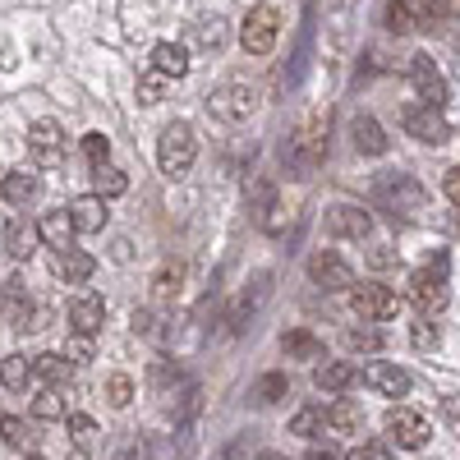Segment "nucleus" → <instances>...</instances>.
I'll use <instances>...</instances> for the list:
<instances>
[{"mask_svg":"<svg viewBox=\"0 0 460 460\" xmlns=\"http://www.w3.org/2000/svg\"><path fill=\"white\" fill-rule=\"evenodd\" d=\"M194 157H199V138H194V125H184V120H171L166 129H162V138H157V166H162V175H184L189 166H194Z\"/></svg>","mask_w":460,"mask_h":460,"instance_id":"f257e3e1","label":"nucleus"},{"mask_svg":"<svg viewBox=\"0 0 460 460\" xmlns=\"http://www.w3.org/2000/svg\"><path fill=\"white\" fill-rule=\"evenodd\" d=\"M410 299H414V309L433 318L447 309V299H451V281H447V262L438 258L433 267H419V272L410 277Z\"/></svg>","mask_w":460,"mask_h":460,"instance_id":"f03ea898","label":"nucleus"},{"mask_svg":"<svg viewBox=\"0 0 460 460\" xmlns=\"http://www.w3.org/2000/svg\"><path fill=\"white\" fill-rule=\"evenodd\" d=\"M323 157H327V138L318 134V129H295L290 138H286V147H281V162H286V171L290 175H314L318 166H323Z\"/></svg>","mask_w":460,"mask_h":460,"instance_id":"7ed1b4c3","label":"nucleus"},{"mask_svg":"<svg viewBox=\"0 0 460 460\" xmlns=\"http://www.w3.org/2000/svg\"><path fill=\"white\" fill-rule=\"evenodd\" d=\"M277 37H281V14L272 10V5H253L249 14H244V23H240V47L249 51V56H267L277 47Z\"/></svg>","mask_w":460,"mask_h":460,"instance_id":"20e7f679","label":"nucleus"},{"mask_svg":"<svg viewBox=\"0 0 460 460\" xmlns=\"http://www.w3.org/2000/svg\"><path fill=\"white\" fill-rule=\"evenodd\" d=\"M377 199L392 208V217L424 212V189H419L410 175H382V180H377Z\"/></svg>","mask_w":460,"mask_h":460,"instance_id":"39448f33","label":"nucleus"},{"mask_svg":"<svg viewBox=\"0 0 460 460\" xmlns=\"http://www.w3.org/2000/svg\"><path fill=\"white\" fill-rule=\"evenodd\" d=\"M253 106H258V93L249 84H221L208 97V111L217 115V120H249Z\"/></svg>","mask_w":460,"mask_h":460,"instance_id":"423d86ee","label":"nucleus"},{"mask_svg":"<svg viewBox=\"0 0 460 460\" xmlns=\"http://www.w3.org/2000/svg\"><path fill=\"white\" fill-rule=\"evenodd\" d=\"M309 277L323 290H355V267L345 262L341 253H332V249H323V253L309 258Z\"/></svg>","mask_w":460,"mask_h":460,"instance_id":"0eeeda50","label":"nucleus"},{"mask_svg":"<svg viewBox=\"0 0 460 460\" xmlns=\"http://www.w3.org/2000/svg\"><path fill=\"white\" fill-rule=\"evenodd\" d=\"M387 433H392L396 447L419 451V447L429 442V419L414 414V410H405V405H396V410H387Z\"/></svg>","mask_w":460,"mask_h":460,"instance_id":"6e6552de","label":"nucleus"},{"mask_svg":"<svg viewBox=\"0 0 460 460\" xmlns=\"http://www.w3.org/2000/svg\"><path fill=\"white\" fill-rule=\"evenodd\" d=\"M405 129H410L419 143H429V147H438V143L451 138V125H447V115H442L438 106H410V111H405Z\"/></svg>","mask_w":460,"mask_h":460,"instance_id":"1a4fd4ad","label":"nucleus"},{"mask_svg":"<svg viewBox=\"0 0 460 460\" xmlns=\"http://www.w3.org/2000/svg\"><path fill=\"white\" fill-rule=\"evenodd\" d=\"M350 304H355V314L368 318V323L396 318V309H401V299H396L387 286H355V290H350Z\"/></svg>","mask_w":460,"mask_h":460,"instance_id":"9d476101","label":"nucleus"},{"mask_svg":"<svg viewBox=\"0 0 460 460\" xmlns=\"http://www.w3.org/2000/svg\"><path fill=\"white\" fill-rule=\"evenodd\" d=\"M410 84H414L419 102L442 111V102H447V79L438 74V65H433L429 56H414V60H410Z\"/></svg>","mask_w":460,"mask_h":460,"instance_id":"9b49d317","label":"nucleus"},{"mask_svg":"<svg viewBox=\"0 0 460 460\" xmlns=\"http://www.w3.org/2000/svg\"><path fill=\"white\" fill-rule=\"evenodd\" d=\"M97 272V258L84 249H56L51 253V277H60L65 286H84Z\"/></svg>","mask_w":460,"mask_h":460,"instance_id":"f8f14e48","label":"nucleus"},{"mask_svg":"<svg viewBox=\"0 0 460 460\" xmlns=\"http://www.w3.org/2000/svg\"><path fill=\"white\" fill-rule=\"evenodd\" d=\"M327 230L341 235V240H364L373 230V217L355 203H336V208H327Z\"/></svg>","mask_w":460,"mask_h":460,"instance_id":"ddd939ff","label":"nucleus"},{"mask_svg":"<svg viewBox=\"0 0 460 460\" xmlns=\"http://www.w3.org/2000/svg\"><path fill=\"white\" fill-rule=\"evenodd\" d=\"M102 323H106V304H102L97 295H79V299L69 304V327H74V336H97Z\"/></svg>","mask_w":460,"mask_h":460,"instance_id":"4468645a","label":"nucleus"},{"mask_svg":"<svg viewBox=\"0 0 460 460\" xmlns=\"http://www.w3.org/2000/svg\"><path fill=\"white\" fill-rule=\"evenodd\" d=\"M37 240H42V226L28 221V217H14V221L5 226V253H10L14 262L32 258V253H37Z\"/></svg>","mask_w":460,"mask_h":460,"instance_id":"2eb2a0df","label":"nucleus"},{"mask_svg":"<svg viewBox=\"0 0 460 460\" xmlns=\"http://www.w3.org/2000/svg\"><path fill=\"white\" fill-rule=\"evenodd\" d=\"M364 382H368L373 392H382V396H405L410 392V373L396 368V364H382V359H373L364 368Z\"/></svg>","mask_w":460,"mask_h":460,"instance_id":"dca6fc26","label":"nucleus"},{"mask_svg":"<svg viewBox=\"0 0 460 460\" xmlns=\"http://www.w3.org/2000/svg\"><path fill=\"white\" fill-rule=\"evenodd\" d=\"M60 143H65V134H60V125L56 120H37L32 129H28V147H32V157L37 162H56L60 157Z\"/></svg>","mask_w":460,"mask_h":460,"instance_id":"f3484780","label":"nucleus"},{"mask_svg":"<svg viewBox=\"0 0 460 460\" xmlns=\"http://www.w3.org/2000/svg\"><path fill=\"white\" fill-rule=\"evenodd\" d=\"M134 332L147 336V341H157V345H171L175 341V318L166 309H138L134 314Z\"/></svg>","mask_w":460,"mask_h":460,"instance_id":"a211bd4d","label":"nucleus"},{"mask_svg":"<svg viewBox=\"0 0 460 460\" xmlns=\"http://www.w3.org/2000/svg\"><path fill=\"white\" fill-rule=\"evenodd\" d=\"M350 138H355V152H364V157H382V152H387V134H382V125L373 115H355Z\"/></svg>","mask_w":460,"mask_h":460,"instance_id":"6ab92c4d","label":"nucleus"},{"mask_svg":"<svg viewBox=\"0 0 460 460\" xmlns=\"http://www.w3.org/2000/svg\"><path fill=\"white\" fill-rule=\"evenodd\" d=\"M69 217H74V230H84V235H97L106 226V199L88 194V199H74L69 203Z\"/></svg>","mask_w":460,"mask_h":460,"instance_id":"aec40b11","label":"nucleus"},{"mask_svg":"<svg viewBox=\"0 0 460 460\" xmlns=\"http://www.w3.org/2000/svg\"><path fill=\"white\" fill-rule=\"evenodd\" d=\"M355 382V364L350 359H323L314 368V387L318 392H345Z\"/></svg>","mask_w":460,"mask_h":460,"instance_id":"412c9836","label":"nucleus"},{"mask_svg":"<svg viewBox=\"0 0 460 460\" xmlns=\"http://www.w3.org/2000/svg\"><path fill=\"white\" fill-rule=\"evenodd\" d=\"M5 314H10V323H14V327H37V323H32V299H28V286H23L19 277H10V281H5Z\"/></svg>","mask_w":460,"mask_h":460,"instance_id":"4be33fe9","label":"nucleus"},{"mask_svg":"<svg viewBox=\"0 0 460 460\" xmlns=\"http://www.w3.org/2000/svg\"><path fill=\"white\" fill-rule=\"evenodd\" d=\"M42 240H51L56 249H74V235H79V230H74V217L65 212V208H56V212H47L42 221Z\"/></svg>","mask_w":460,"mask_h":460,"instance_id":"5701e85b","label":"nucleus"},{"mask_svg":"<svg viewBox=\"0 0 460 460\" xmlns=\"http://www.w3.org/2000/svg\"><path fill=\"white\" fill-rule=\"evenodd\" d=\"M152 69H162L166 79H180V74L189 69V47H180V42H157V47H152Z\"/></svg>","mask_w":460,"mask_h":460,"instance_id":"b1692460","label":"nucleus"},{"mask_svg":"<svg viewBox=\"0 0 460 460\" xmlns=\"http://www.w3.org/2000/svg\"><path fill=\"white\" fill-rule=\"evenodd\" d=\"M281 350L290 355V359H327V350H323V341L314 336V332H286L281 336Z\"/></svg>","mask_w":460,"mask_h":460,"instance_id":"393cba45","label":"nucleus"},{"mask_svg":"<svg viewBox=\"0 0 460 460\" xmlns=\"http://www.w3.org/2000/svg\"><path fill=\"white\" fill-rule=\"evenodd\" d=\"M37 189H42V180H37L32 171H10L5 184H0V194H5V203H32Z\"/></svg>","mask_w":460,"mask_h":460,"instance_id":"a878e982","label":"nucleus"},{"mask_svg":"<svg viewBox=\"0 0 460 460\" xmlns=\"http://www.w3.org/2000/svg\"><path fill=\"white\" fill-rule=\"evenodd\" d=\"M286 392H290V377H286V373H262V377L253 382V387H249L253 405H277Z\"/></svg>","mask_w":460,"mask_h":460,"instance_id":"bb28decb","label":"nucleus"},{"mask_svg":"<svg viewBox=\"0 0 460 460\" xmlns=\"http://www.w3.org/2000/svg\"><path fill=\"white\" fill-rule=\"evenodd\" d=\"M69 373H74V364H69L65 355H37V359H32V377H42L47 387H60V382H69Z\"/></svg>","mask_w":460,"mask_h":460,"instance_id":"cd10ccee","label":"nucleus"},{"mask_svg":"<svg viewBox=\"0 0 460 460\" xmlns=\"http://www.w3.org/2000/svg\"><path fill=\"white\" fill-rule=\"evenodd\" d=\"M0 442H5V447H14V451H32L37 433L28 429V419H19V414H5V419H0Z\"/></svg>","mask_w":460,"mask_h":460,"instance_id":"c85d7f7f","label":"nucleus"},{"mask_svg":"<svg viewBox=\"0 0 460 460\" xmlns=\"http://www.w3.org/2000/svg\"><path fill=\"white\" fill-rule=\"evenodd\" d=\"M345 350H355V355H373V350H382V332L368 327V323L345 327Z\"/></svg>","mask_w":460,"mask_h":460,"instance_id":"c756f323","label":"nucleus"},{"mask_svg":"<svg viewBox=\"0 0 460 460\" xmlns=\"http://www.w3.org/2000/svg\"><path fill=\"white\" fill-rule=\"evenodd\" d=\"M93 180H97V199H120L125 189H129V175H125V171H115L111 162H106V166H97V171H93Z\"/></svg>","mask_w":460,"mask_h":460,"instance_id":"7c9ffc66","label":"nucleus"},{"mask_svg":"<svg viewBox=\"0 0 460 460\" xmlns=\"http://www.w3.org/2000/svg\"><path fill=\"white\" fill-rule=\"evenodd\" d=\"M180 281H184V262H162L157 267V277H152V295H157V299H171L175 290H180Z\"/></svg>","mask_w":460,"mask_h":460,"instance_id":"2f4dec72","label":"nucleus"},{"mask_svg":"<svg viewBox=\"0 0 460 460\" xmlns=\"http://www.w3.org/2000/svg\"><path fill=\"white\" fill-rule=\"evenodd\" d=\"M359 405L355 401H336L332 410H327V429H336V433H355L359 429Z\"/></svg>","mask_w":460,"mask_h":460,"instance_id":"473e14b6","label":"nucleus"},{"mask_svg":"<svg viewBox=\"0 0 460 460\" xmlns=\"http://www.w3.org/2000/svg\"><path fill=\"white\" fill-rule=\"evenodd\" d=\"M28 373H32V364L23 355H5V359H0V382H5L10 392L28 387Z\"/></svg>","mask_w":460,"mask_h":460,"instance_id":"72a5a7b5","label":"nucleus"},{"mask_svg":"<svg viewBox=\"0 0 460 460\" xmlns=\"http://www.w3.org/2000/svg\"><path fill=\"white\" fill-rule=\"evenodd\" d=\"M162 97H166V74H162V69L138 74V102H143V106H157Z\"/></svg>","mask_w":460,"mask_h":460,"instance_id":"f704fd0d","label":"nucleus"},{"mask_svg":"<svg viewBox=\"0 0 460 460\" xmlns=\"http://www.w3.org/2000/svg\"><path fill=\"white\" fill-rule=\"evenodd\" d=\"M323 424H327V410L309 405V410H299V414L290 419V433H299V438H318V433H323Z\"/></svg>","mask_w":460,"mask_h":460,"instance_id":"c9c22d12","label":"nucleus"},{"mask_svg":"<svg viewBox=\"0 0 460 460\" xmlns=\"http://www.w3.org/2000/svg\"><path fill=\"white\" fill-rule=\"evenodd\" d=\"M106 401H111L115 410H125V405L134 401V377H129V373H111V377H106Z\"/></svg>","mask_w":460,"mask_h":460,"instance_id":"e433bc0d","label":"nucleus"},{"mask_svg":"<svg viewBox=\"0 0 460 460\" xmlns=\"http://www.w3.org/2000/svg\"><path fill=\"white\" fill-rule=\"evenodd\" d=\"M387 23H392V32H414L419 28L410 0H392V5H387Z\"/></svg>","mask_w":460,"mask_h":460,"instance_id":"4c0bfd02","label":"nucleus"},{"mask_svg":"<svg viewBox=\"0 0 460 460\" xmlns=\"http://www.w3.org/2000/svg\"><path fill=\"white\" fill-rule=\"evenodd\" d=\"M32 414H37V419H60V414H65V396H60L56 387H47L42 396L32 401Z\"/></svg>","mask_w":460,"mask_h":460,"instance_id":"58836bf2","label":"nucleus"},{"mask_svg":"<svg viewBox=\"0 0 460 460\" xmlns=\"http://www.w3.org/2000/svg\"><path fill=\"white\" fill-rule=\"evenodd\" d=\"M84 157H88V166H93V171H97V166H106L111 143H106L102 134H88V138H84Z\"/></svg>","mask_w":460,"mask_h":460,"instance_id":"ea45409f","label":"nucleus"},{"mask_svg":"<svg viewBox=\"0 0 460 460\" xmlns=\"http://www.w3.org/2000/svg\"><path fill=\"white\" fill-rule=\"evenodd\" d=\"M345 460H392V451H387V442H359L345 451Z\"/></svg>","mask_w":460,"mask_h":460,"instance_id":"a19ab883","label":"nucleus"},{"mask_svg":"<svg viewBox=\"0 0 460 460\" xmlns=\"http://www.w3.org/2000/svg\"><path fill=\"white\" fill-rule=\"evenodd\" d=\"M65 359H69V364H88V359H93V336H69Z\"/></svg>","mask_w":460,"mask_h":460,"instance_id":"79ce46f5","label":"nucleus"},{"mask_svg":"<svg viewBox=\"0 0 460 460\" xmlns=\"http://www.w3.org/2000/svg\"><path fill=\"white\" fill-rule=\"evenodd\" d=\"M410 341L419 345V350H433V345H438V327H433L429 318H424V323H414V327H410Z\"/></svg>","mask_w":460,"mask_h":460,"instance_id":"37998d69","label":"nucleus"},{"mask_svg":"<svg viewBox=\"0 0 460 460\" xmlns=\"http://www.w3.org/2000/svg\"><path fill=\"white\" fill-rule=\"evenodd\" d=\"M221 37H226V23H221V19H208V23L199 28V42H203V47H212V51L221 47Z\"/></svg>","mask_w":460,"mask_h":460,"instance_id":"c03bdc74","label":"nucleus"},{"mask_svg":"<svg viewBox=\"0 0 460 460\" xmlns=\"http://www.w3.org/2000/svg\"><path fill=\"white\" fill-rule=\"evenodd\" d=\"M65 429H69L74 438H79V442L97 433V424H93V419H88V414H69V419H65Z\"/></svg>","mask_w":460,"mask_h":460,"instance_id":"a18cd8bd","label":"nucleus"},{"mask_svg":"<svg viewBox=\"0 0 460 460\" xmlns=\"http://www.w3.org/2000/svg\"><path fill=\"white\" fill-rule=\"evenodd\" d=\"M368 267H373V272H387V267H396V253H392V249H382V244H377V249L368 253Z\"/></svg>","mask_w":460,"mask_h":460,"instance_id":"49530a36","label":"nucleus"},{"mask_svg":"<svg viewBox=\"0 0 460 460\" xmlns=\"http://www.w3.org/2000/svg\"><path fill=\"white\" fill-rule=\"evenodd\" d=\"M447 199L460 208V166H456V171H447Z\"/></svg>","mask_w":460,"mask_h":460,"instance_id":"de8ad7c7","label":"nucleus"},{"mask_svg":"<svg viewBox=\"0 0 460 460\" xmlns=\"http://www.w3.org/2000/svg\"><path fill=\"white\" fill-rule=\"evenodd\" d=\"M304 460H341V456H336L332 447H318V442H314L309 451H304Z\"/></svg>","mask_w":460,"mask_h":460,"instance_id":"09e8293b","label":"nucleus"},{"mask_svg":"<svg viewBox=\"0 0 460 460\" xmlns=\"http://www.w3.org/2000/svg\"><path fill=\"white\" fill-rule=\"evenodd\" d=\"M258 460H286V456H281V451H262Z\"/></svg>","mask_w":460,"mask_h":460,"instance_id":"8fccbe9b","label":"nucleus"},{"mask_svg":"<svg viewBox=\"0 0 460 460\" xmlns=\"http://www.w3.org/2000/svg\"><path fill=\"white\" fill-rule=\"evenodd\" d=\"M23 460H47V456H23Z\"/></svg>","mask_w":460,"mask_h":460,"instance_id":"3c124183","label":"nucleus"}]
</instances>
